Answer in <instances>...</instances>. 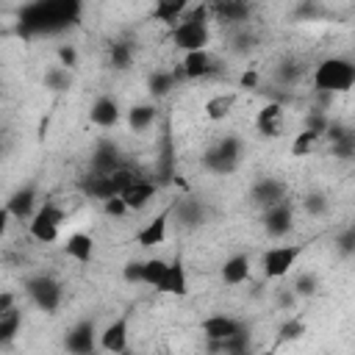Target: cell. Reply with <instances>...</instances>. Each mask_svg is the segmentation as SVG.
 Segmentation results:
<instances>
[{
  "label": "cell",
  "mask_w": 355,
  "mask_h": 355,
  "mask_svg": "<svg viewBox=\"0 0 355 355\" xmlns=\"http://www.w3.org/2000/svg\"><path fill=\"white\" fill-rule=\"evenodd\" d=\"M80 17V3L55 0V3H33L19 11V33L25 36H53L72 28Z\"/></svg>",
  "instance_id": "obj_1"
},
{
  "label": "cell",
  "mask_w": 355,
  "mask_h": 355,
  "mask_svg": "<svg viewBox=\"0 0 355 355\" xmlns=\"http://www.w3.org/2000/svg\"><path fill=\"white\" fill-rule=\"evenodd\" d=\"M208 14L211 6H197L191 14H186L175 28H172V44L183 53H197V50H208L211 42V28H208Z\"/></svg>",
  "instance_id": "obj_2"
},
{
  "label": "cell",
  "mask_w": 355,
  "mask_h": 355,
  "mask_svg": "<svg viewBox=\"0 0 355 355\" xmlns=\"http://www.w3.org/2000/svg\"><path fill=\"white\" fill-rule=\"evenodd\" d=\"M355 86V61L344 55L322 58L313 69V89L322 94H341Z\"/></svg>",
  "instance_id": "obj_3"
},
{
  "label": "cell",
  "mask_w": 355,
  "mask_h": 355,
  "mask_svg": "<svg viewBox=\"0 0 355 355\" xmlns=\"http://www.w3.org/2000/svg\"><path fill=\"white\" fill-rule=\"evenodd\" d=\"M241 139L239 136H222L216 144H211L202 155V166L214 175H233L241 164Z\"/></svg>",
  "instance_id": "obj_4"
},
{
  "label": "cell",
  "mask_w": 355,
  "mask_h": 355,
  "mask_svg": "<svg viewBox=\"0 0 355 355\" xmlns=\"http://www.w3.org/2000/svg\"><path fill=\"white\" fill-rule=\"evenodd\" d=\"M25 294L28 300L44 311V313H55L61 308V300H64V286L53 277V275H33V277H25Z\"/></svg>",
  "instance_id": "obj_5"
},
{
  "label": "cell",
  "mask_w": 355,
  "mask_h": 355,
  "mask_svg": "<svg viewBox=\"0 0 355 355\" xmlns=\"http://www.w3.org/2000/svg\"><path fill=\"white\" fill-rule=\"evenodd\" d=\"M64 219H67V211L61 205L44 202V205H39L36 216L28 222V233L39 244H53L58 239V230H61V222Z\"/></svg>",
  "instance_id": "obj_6"
},
{
  "label": "cell",
  "mask_w": 355,
  "mask_h": 355,
  "mask_svg": "<svg viewBox=\"0 0 355 355\" xmlns=\"http://www.w3.org/2000/svg\"><path fill=\"white\" fill-rule=\"evenodd\" d=\"M302 255V244H275L261 255V272L269 280H280Z\"/></svg>",
  "instance_id": "obj_7"
},
{
  "label": "cell",
  "mask_w": 355,
  "mask_h": 355,
  "mask_svg": "<svg viewBox=\"0 0 355 355\" xmlns=\"http://www.w3.org/2000/svg\"><path fill=\"white\" fill-rule=\"evenodd\" d=\"M100 347V333L94 327L92 319H80L75 322L67 336H64V349L69 355H94V349Z\"/></svg>",
  "instance_id": "obj_8"
},
{
  "label": "cell",
  "mask_w": 355,
  "mask_h": 355,
  "mask_svg": "<svg viewBox=\"0 0 355 355\" xmlns=\"http://www.w3.org/2000/svg\"><path fill=\"white\" fill-rule=\"evenodd\" d=\"M250 200H252V205H258L261 211H266L272 205L286 202L288 200V189H286V183L280 178H269L266 175V178H258L250 186Z\"/></svg>",
  "instance_id": "obj_9"
},
{
  "label": "cell",
  "mask_w": 355,
  "mask_h": 355,
  "mask_svg": "<svg viewBox=\"0 0 355 355\" xmlns=\"http://www.w3.org/2000/svg\"><path fill=\"white\" fill-rule=\"evenodd\" d=\"M8 216H14L17 222H31L33 216H36V211H39V189L33 186V183H25V186H19L8 200H6V208H3Z\"/></svg>",
  "instance_id": "obj_10"
},
{
  "label": "cell",
  "mask_w": 355,
  "mask_h": 355,
  "mask_svg": "<svg viewBox=\"0 0 355 355\" xmlns=\"http://www.w3.org/2000/svg\"><path fill=\"white\" fill-rule=\"evenodd\" d=\"M128 333H130V313H122V316L111 319L100 330V349L111 352V355L128 352Z\"/></svg>",
  "instance_id": "obj_11"
},
{
  "label": "cell",
  "mask_w": 355,
  "mask_h": 355,
  "mask_svg": "<svg viewBox=\"0 0 355 355\" xmlns=\"http://www.w3.org/2000/svg\"><path fill=\"white\" fill-rule=\"evenodd\" d=\"M261 225H263L266 236H272V239L288 236L291 227H294V205L286 200L280 205H272V208L261 211Z\"/></svg>",
  "instance_id": "obj_12"
},
{
  "label": "cell",
  "mask_w": 355,
  "mask_h": 355,
  "mask_svg": "<svg viewBox=\"0 0 355 355\" xmlns=\"http://www.w3.org/2000/svg\"><path fill=\"white\" fill-rule=\"evenodd\" d=\"M92 172L97 175H114L116 169H122V155H119V147L111 141V139H100L92 150Z\"/></svg>",
  "instance_id": "obj_13"
},
{
  "label": "cell",
  "mask_w": 355,
  "mask_h": 355,
  "mask_svg": "<svg viewBox=\"0 0 355 355\" xmlns=\"http://www.w3.org/2000/svg\"><path fill=\"white\" fill-rule=\"evenodd\" d=\"M200 330H202L205 341H225V338H230V336H239V333H244L247 327H244L239 319L227 316V313H214V316L202 319Z\"/></svg>",
  "instance_id": "obj_14"
},
{
  "label": "cell",
  "mask_w": 355,
  "mask_h": 355,
  "mask_svg": "<svg viewBox=\"0 0 355 355\" xmlns=\"http://www.w3.org/2000/svg\"><path fill=\"white\" fill-rule=\"evenodd\" d=\"M169 219H172V205L169 208H164V211H158L139 233H136V244L139 247H158V244H164L166 241V227H169Z\"/></svg>",
  "instance_id": "obj_15"
},
{
  "label": "cell",
  "mask_w": 355,
  "mask_h": 355,
  "mask_svg": "<svg viewBox=\"0 0 355 355\" xmlns=\"http://www.w3.org/2000/svg\"><path fill=\"white\" fill-rule=\"evenodd\" d=\"M172 216L178 219L180 227L194 230V227H200V225L205 222L208 211H205V205H202L200 200H194V197H180V200L172 202Z\"/></svg>",
  "instance_id": "obj_16"
},
{
  "label": "cell",
  "mask_w": 355,
  "mask_h": 355,
  "mask_svg": "<svg viewBox=\"0 0 355 355\" xmlns=\"http://www.w3.org/2000/svg\"><path fill=\"white\" fill-rule=\"evenodd\" d=\"M78 189H80L86 197L100 200V202H105V200H111V197H119V194H116V186H114V180H111V175L89 172V175L78 178Z\"/></svg>",
  "instance_id": "obj_17"
},
{
  "label": "cell",
  "mask_w": 355,
  "mask_h": 355,
  "mask_svg": "<svg viewBox=\"0 0 355 355\" xmlns=\"http://www.w3.org/2000/svg\"><path fill=\"white\" fill-rule=\"evenodd\" d=\"M89 119H92V125H97V128H114V125L122 119V108H119V103H116L111 94H103V97H97V100L92 103Z\"/></svg>",
  "instance_id": "obj_18"
},
{
  "label": "cell",
  "mask_w": 355,
  "mask_h": 355,
  "mask_svg": "<svg viewBox=\"0 0 355 355\" xmlns=\"http://www.w3.org/2000/svg\"><path fill=\"white\" fill-rule=\"evenodd\" d=\"M255 128L263 139H277L283 133V105L280 103H266L255 116Z\"/></svg>",
  "instance_id": "obj_19"
},
{
  "label": "cell",
  "mask_w": 355,
  "mask_h": 355,
  "mask_svg": "<svg viewBox=\"0 0 355 355\" xmlns=\"http://www.w3.org/2000/svg\"><path fill=\"white\" fill-rule=\"evenodd\" d=\"M250 269H252L250 255H247V252H236V255H230V258L222 263L219 277H222L225 286H241V283L250 277Z\"/></svg>",
  "instance_id": "obj_20"
},
{
  "label": "cell",
  "mask_w": 355,
  "mask_h": 355,
  "mask_svg": "<svg viewBox=\"0 0 355 355\" xmlns=\"http://www.w3.org/2000/svg\"><path fill=\"white\" fill-rule=\"evenodd\" d=\"M155 191H158V183H153V180H147V178H139L130 189H125L119 197L125 200V205H128V211H141V208H147V202L155 197Z\"/></svg>",
  "instance_id": "obj_21"
},
{
  "label": "cell",
  "mask_w": 355,
  "mask_h": 355,
  "mask_svg": "<svg viewBox=\"0 0 355 355\" xmlns=\"http://www.w3.org/2000/svg\"><path fill=\"white\" fill-rule=\"evenodd\" d=\"M180 69H183V78H189V80H200V78H208V75L214 72V58H211L208 50L186 53Z\"/></svg>",
  "instance_id": "obj_22"
},
{
  "label": "cell",
  "mask_w": 355,
  "mask_h": 355,
  "mask_svg": "<svg viewBox=\"0 0 355 355\" xmlns=\"http://www.w3.org/2000/svg\"><path fill=\"white\" fill-rule=\"evenodd\" d=\"M158 291L161 294H172V297H186L189 294V275H186V266H183L180 258H172L169 261L166 280H164V286Z\"/></svg>",
  "instance_id": "obj_23"
},
{
  "label": "cell",
  "mask_w": 355,
  "mask_h": 355,
  "mask_svg": "<svg viewBox=\"0 0 355 355\" xmlns=\"http://www.w3.org/2000/svg\"><path fill=\"white\" fill-rule=\"evenodd\" d=\"M64 255L72 258V261H78V263H89L94 258V241H92V236L89 233H72V236H67Z\"/></svg>",
  "instance_id": "obj_24"
},
{
  "label": "cell",
  "mask_w": 355,
  "mask_h": 355,
  "mask_svg": "<svg viewBox=\"0 0 355 355\" xmlns=\"http://www.w3.org/2000/svg\"><path fill=\"white\" fill-rule=\"evenodd\" d=\"M186 11H189V3L186 0H158L155 8H153V17L158 22H164V25L175 28L186 17Z\"/></svg>",
  "instance_id": "obj_25"
},
{
  "label": "cell",
  "mask_w": 355,
  "mask_h": 355,
  "mask_svg": "<svg viewBox=\"0 0 355 355\" xmlns=\"http://www.w3.org/2000/svg\"><path fill=\"white\" fill-rule=\"evenodd\" d=\"M233 105H236V94L233 92H219V94L205 100V116L211 122H222L233 114Z\"/></svg>",
  "instance_id": "obj_26"
},
{
  "label": "cell",
  "mask_w": 355,
  "mask_h": 355,
  "mask_svg": "<svg viewBox=\"0 0 355 355\" xmlns=\"http://www.w3.org/2000/svg\"><path fill=\"white\" fill-rule=\"evenodd\" d=\"M155 119H158V108H155L153 103H139V105H133V108L128 111V125H130V130H136V133L150 130Z\"/></svg>",
  "instance_id": "obj_27"
},
{
  "label": "cell",
  "mask_w": 355,
  "mask_h": 355,
  "mask_svg": "<svg viewBox=\"0 0 355 355\" xmlns=\"http://www.w3.org/2000/svg\"><path fill=\"white\" fill-rule=\"evenodd\" d=\"M211 17H216V19H222V22H247L250 6H247V3H236V0L214 3V6H211Z\"/></svg>",
  "instance_id": "obj_28"
},
{
  "label": "cell",
  "mask_w": 355,
  "mask_h": 355,
  "mask_svg": "<svg viewBox=\"0 0 355 355\" xmlns=\"http://www.w3.org/2000/svg\"><path fill=\"white\" fill-rule=\"evenodd\" d=\"M175 80H178V72H166V69H155L150 78H147V89L155 100L166 97L172 89H175Z\"/></svg>",
  "instance_id": "obj_29"
},
{
  "label": "cell",
  "mask_w": 355,
  "mask_h": 355,
  "mask_svg": "<svg viewBox=\"0 0 355 355\" xmlns=\"http://www.w3.org/2000/svg\"><path fill=\"white\" fill-rule=\"evenodd\" d=\"M166 272H169V261H164V258H147L144 261V286H150V288H161L164 286V280H166Z\"/></svg>",
  "instance_id": "obj_30"
},
{
  "label": "cell",
  "mask_w": 355,
  "mask_h": 355,
  "mask_svg": "<svg viewBox=\"0 0 355 355\" xmlns=\"http://www.w3.org/2000/svg\"><path fill=\"white\" fill-rule=\"evenodd\" d=\"M19 327H22V311L19 308H14L8 313H0V344L8 347L17 338Z\"/></svg>",
  "instance_id": "obj_31"
},
{
  "label": "cell",
  "mask_w": 355,
  "mask_h": 355,
  "mask_svg": "<svg viewBox=\"0 0 355 355\" xmlns=\"http://www.w3.org/2000/svg\"><path fill=\"white\" fill-rule=\"evenodd\" d=\"M133 55H136V50H133L130 42H114L111 50H108V64L122 72V69H128L133 64Z\"/></svg>",
  "instance_id": "obj_32"
},
{
  "label": "cell",
  "mask_w": 355,
  "mask_h": 355,
  "mask_svg": "<svg viewBox=\"0 0 355 355\" xmlns=\"http://www.w3.org/2000/svg\"><path fill=\"white\" fill-rule=\"evenodd\" d=\"M302 72H305V67H302L300 61L288 58V61H280V64L275 67V80H277L280 86H294V83L302 78Z\"/></svg>",
  "instance_id": "obj_33"
},
{
  "label": "cell",
  "mask_w": 355,
  "mask_h": 355,
  "mask_svg": "<svg viewBox=\"0 0 355 355\" xmlns=\"http://www.w3.org/2000/svg\"><path fill=\"white\" fill-rule=\"evenodd\" d=\"M42 83H44V89H50V92H67V89L72 86V72H69L67 67H50V69L44 72Z\"/></svg>",
  "instance_id": "obj_34"
},
{
  "label": "cell",
  "mask_w": 355,
  "mask_h": 355,
  "mask_svg": "<svg viewBox=\"0 0 355 355\" xmlns=\"http://www.w3.org/2000/svg\"><path fill=\"white\" fill-rule=\"evenodd\" d=\"M330 155L338 158V161H355V130H347L338 141H333Z\"/></svg>",
  "instance_id": "obj_35"
},
{
  "label": "cell",
  "mask_w": 355,
  "mask_h": 355,
  "mask_svg": "<svg viewBox=\"0 0 355 355\" xmlns=\"http://www.w3.org/2000/svg\"><path fill=\"white\" fill-rule=\"evenodd\" d=\"M333 247H336V252L344 255V258H352V255H355V222L347 225V227H341V230L336 233Z\"/></svg>",
  "instance_id": "obj_36"
},
{
  "label": "cell",
  "mask_w": 355,
  "mask_h": 355,
  "mask_svg": "<svg viewBox=\"0 0 355 355\" xmlns=\"http://www.w3.org/2000/svg\"><path fill=\"white\" fill-rule=\"evenodd\" d=\"M316 288H319V277H316L313 272H302V275H297L294 283H291V291H294L297 297H313Z\"/></svg>",
  "instance_id": "obj_37"
},
{
  "label": "cell",
  "mask_w": 355,
  "mask_h": 355,
  "mask_svg": "<svg viewBox=\"0 0 355 355\" xmlns=\"http://www.w3.org/2000/svg\"><path fill=\"white\" fill-rule=\"evenodd\" d=\"M302 208H305V214H311V216H324L327 208H330V202H327V197H324L322 191H308V194L302 197Z\"/></svg>",
  "instance_id": "obj_38"
},
{
  "label": "cell",
  "mask_w": 355,
  "mask_h": 355,
  "mask_svg": "<svg viewBox=\"0 0 355 355\" xmlns=\"http://www.w3.org/2000/svg\"><path fill=\"white\" fill-rule=\"evenodd\" d=\"M319 139H322V136H316V133H311V130L297 133V139L291 141V155H297V158L311 155V150L316 147V141H319Z\"/></svg>",
  "instance_id": "obj_39"
},
{
  "label": "cell",
  "mask_w": 355,
  "mask_h": 355,
  "mask_svg": "<svg viewBox=\"0 0 355 355\" xmlns=\"http://www.w3.org/2000/svg\"><path fill=\"white\" fill-rule=\"evenodd\" d=\"M305 336V322L302 319H286L280 324V341H297Z\"/></svg>",
  "instance_id": "obj_40"
},
{
  "label": "cell",
  "mask_w": 355,
  "mask_h": 355,
  "mask_svg": "<svg viewBox=\"0 0 355 355\" xmlns=\"http://www.w3.org/2000/svg\"><path fill=\"white\" fill-rule=\"evenodd\" d=\"M327 128H330V119H327L322 111H311V114L305 116V130H311V133H316V136H324Z\"/></svg>",
  "instance_id": "obj_41"
},
{
  "label": "cell",
  "mask_w": 355,
  "mask_h": 355,
  "mask_svg": "<svg viewBox=\"0 0 355 355\" xmlns=\"http://www.w3.org/2000/svg\"><path fill=\"white\" fill-rule=\"evenodd\" d=\"M122 280L136 286V283H144V261H128L122 266Z\"/></svg>",
  "instance_id": "obj_42"
},
{
  "label": "cell",
  "mask_w": 355,
  "mask_h": 355,
  "mask_svg": "<svg viewBox=\"0 0 355 355\" xmlns=\"http://www.w3.org/2000/svg\"><path fill=\"white\" fill-rule=\"evenodd\" d=\"M111 180H114V186H116V194H122L125 189H130L136 180H139V175L133 172V169H128V166H122V169H116L114 175H111Z\"/></svg>",
  "instance_id": "obj_43"
},
{
  "label": "cell",
  "mask_w": 355,
  "mask_h": 355,
  "mask_svg": "<svg viewBox=\"0 0 355 355\" xmlns=\"http://www.w3.org/2000/svg\"><path fill=\"white\" fill-rule=\"evenodd\" d=\"M55 55H58V67H67V69L78 67V50L72 44H58Z\"/></svg>",
  "instance_id": "obj_44"
},
{
  "label": "cell",
  "mask_w": 355,
  "mask_h": 355,
  "mask_svg": "<svg viewBox=\"0 0 355 355\" xmlns=\"http://www.w3.org/2000/svg\"><path fill=\"white\" fill-rule=\"evenodd\" d=\"M103 211H105L108 216H125V214H128V205H125L122 197H111V200L103 202Z\"/></svg>",
  "instance_id": "obj_45"
},
{
  "label": "cell",
  "mask_w": 355,
  "mask_h": 355,
  "mask_svg": "<svg viewBox=\"0 0 355 355\" xmlns=\"http://www.w3.org/2000/svg\"><path fill=\"white\" fill-rule=\"evenodd\" d=\"M252 42H255V39H252L250 33H244V31H241V33L233 39V50H236V53H244V50H250V47H252Z\"/></svg>",
  "instance_id": "obj_46"
},
{
  "label": "cell",
  "mask_w": 355,
  "mask_h": 355,
  "mask_svg": "<svg viewBox=\"0 0 355 355\" xmlns=\"http://www.w3.org/2000/svg\"><path fill=\"white\" fill-rule=\"evenodd\" d=\"M17 305H14V294L11 291H3L0 294V313H8V311H14Z\"/></svg>",
  "instance_id": "obj_47"
},
{
  "label": "cell",
  "mask_w": 355,
  "mask_h": 355,
  "mask_svg": "<svg viewBox=\"0 0 355 355\" xmlns=\"http://www.w3.org/2000/svg\"><path fill=\"white\" fill-rule=\"evenodd\" d=\"M241 86H244V89H255V86H258V72H255V69H247V72L241 75Z\"/></svg>",
  "instance_id": "obj_48"
},
{
  "label": "cell",
  "mask_w": 355,
  "mask_h": 355,
  "mask_svg": "<svg viewBox=\"0 0 355 355\" xmlns=\"http://www.w3.org/2000/svg\"><path fill=\"white\" fill-rule=\"evenodd\" d=\"M294 300H297V294L291 291V288H280V294H277V302L286 308V305H294Z\"/></svg>",
  "instance_id": "obj_49"
},
{
  "label": "cell",
  "mask_w": 355,
  "mask_h": 355,
  "mask_svg": "<svg viewBox=\"0 0 355 355\" xmlns=\"http://www.w3.org/2000/svg\"><path fill=\"white\" fill-rule=\"evenodd\" d=\"M122 355H136V352H122Z\"/></svg>",
  "instance_id": "obj_50"
},
{
  "label": "cell",
  "mask_w": 355,
  "mask_h": 355,
  "mask_svg": "<svg viewBox=\"0 0 355 355\" xmlns=\"http://www.w3.org/2000/svg\"><path fill=\"white\" fill-rule=\"evenodd\" d=\"M258 355H272V352H258Z\"/></svg>",
  "instance_id": "obj_51"
}]
</instances>
